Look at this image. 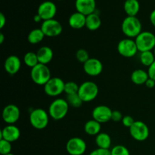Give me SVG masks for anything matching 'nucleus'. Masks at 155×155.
Listing matches in <instances>:
<instances>
[{
	"label": "nucleus",
	"instance_id": "obj_43",
	"mask_svg": "<svg viewBox=\"0 0 155 155\" xmlns=\"http://www.w3.org/2000/svg\"><path fill=\"white\" fill-rule=\"evenodd\" d=\"M6 155H15V154H12V153H11V154H6Z\"/></svg>",
	"mask_w": 155,
	"mask_h": 155
},
{
	"label": "nucleus",
	"instance_id": "obj_36",
	"mask_svg": "<svg viewBox=\"0 0 155 155\" xmlns=\"http://www.w3.org/2000/svg\"><path fill=\"white\" fill-rule=\"evenodd\" d=\"M89 155H111L110 150L101 149V148H97L93 150Z\"/></svg>",
	"mask_w": 155,
	"mask_h": 155
},
{
	"label": "nucleus",
	"instance_id": "obj_3",
	"mask_svg": "<svg viewBox=\"0 0 155 155\" xmlns=\"http://www.w3.org/2000/svg\"><path fill=\"white\" fill-rule=\"evenodd\" d=\"M30 77L34 83L39 86H45V83L51 78V71L48 67L42 64H38L31 68Z\"/></svg>",
	"mask_w": 155,
	"mask_h": 155
},
{
	"label": "nucleus",
	"instance_id": "obj_4",
	"mask_svg": "<svg viewBox=\"0 0 155 155\" xmlns=\"http://www.w3.org/2000/svg\"><path fill=\"white\" fill-rule=\"evenodd\" d=\"M49 114L42 108H36L30 114V123L33 128L43 130L46 128L49 123Z\"/></svg>",
	"mask_w": 155,
	"mask_h": 155
},
{
	"label": "nucleus",
	"instance_id": "obj_23",
	"mask_svg": "<svg viewBox=\"0 0 155 155\" xmlns=\"http://www.w3.org/2000/svg\"><path fill=\"white\" fill-rule=\"evenodd\" d=\"M124 8L127 16L136 17L140 10V4L138 0H126Z\"/></svg>",
	"mask_w": 155,
	"mask_h": 155
},
{
	"label": "nucleus",
	"instance_id": "obj_16",
	"mask_svg": "<svg viewBox=\"0 0 155 155\" xmlns=\"http://www.w3.org/2000/svg\"><path fill=\"white\" fill-rule=\"evenodd\" d=\"M21 136V130L14 124L7 125L5 127L0 133L1 139L8 141L9 142H14L18 140Z\"/></svg>",
	"mask_w": 155,
	"mask_h": 155
},
{
	"label": "nucleus",
	"instance_id": "obj_41",
	"mask_svg": "<svg viewBox=\"0 0 155 155\" xmlns=\"http://www.w3.org/2000/svg\"><path fill=\"white\" fill-rule=\"evenodd\" d=\"M33 20H34L35 22H36V23H39V22H40V21H42V18H41V17L39 16L38 14H36V15L33 17Z\"/></svg>",
	"mask_w": 155,
	"mask_h": 155
},
{
	"label": "nucleus",
	"instance_id": "obj_7",
	"mask_svg": "<svg viewBox=\"0 0 155 155\" xmlns=\"http://www.w3.org/2000/svg\"><path fill=\"white\" fill-rule=\"evenodd\" d=\"M117 51L124 58H133L139 51L135 39L130 38L123 39L118 42Z\"/></svg>",
	"mask_w": 155,
	"mask_h": 155
},
{
	"label": "nucleus",
	"instance_id": "obj_25",
	"mask_svg": "<svg viewBox=\"0 0 155 155\" xmlns=\"http://www.w3.org/2000/svg\"><path fill=\"white\" fill-rule=\"evenodd\" d=\"M101 124L95 120H88L84 125L85 133L89 136H95L101 133Z\"/></svg>",
	"mask_w": 155,
	"mask_h": 155
},
{
	"label": "nucleus",
	"instance_id": "obj_31",
	"mask_svg": "<svg viewBox=\"0 0 155 155\" xmlns=\"http://www.w3.org/2000/svg\"><path fill=\"white\" fill-rule=\"evenodd\" d=\"M110 151L111 155H130L128 148L122 145H115Z\"/></svg>",
	"mask_w": 155,
	"mask_h": 155
},
{
	"label": "nucleus",
	"instance_id": "obj_42",
	"mask_svg": "<svg viewBox=\"0 0 155 155\" xmlns=\"http://www.w3.org/2000/svg\"><path fill=\"white\" fill-rule=\"evenodd\" d=\"M4 40H5L4 34H3L2 33H0V43L2 44L3 42H4Z\"/></svg>",
	"mask_w": 155,
	"mask_h": 155
},
{
	"label": "nucleus",
	"instance_id": "obj_21",
	"mask_svg": "<svg viewBox=\"0 0 155 155\" xmlns=\"http://www.w3.org/2000/svg\"><path fill=\"white\" fill-rule=\"evenodd\" d=\"M101 25V20L97 13L91 14L86 16V27L90 31H95L98 30Z\"/></svg>",
	"mask_w": 155,
	"mask_h": 155
},
{
	"label": "nucleus",
	"instance_id": "obj_33",
	"mask_svg": "<svg viewBox=\"0 0 155 155\" xmlns=\"http://www.w3.org/2000/svg\"><path fill=\"white\" fill-rule=\"evenodd\" d=\"M76 58L78 61L79 62L82 64H84L89 60L90 58H89V52L86 51V49H83V48H80V49L77 50V51L76 52Z\"/></svg>",
	"mask_w": 155,
	"mask_h": 155
},
{
	"label": "nucleus",
	"instance_id": "obj_20",
	"mask_svg": "<svg viewBox=\"0 0 155 155\" xmlns=\"http://www.w3.org/2000/svg\"><path fill=\"white\" fill-rule=\"evenodd\" d=\"M39 64L47 65L51 61L54 57L53 50L48 46H42L39 48L36 52Z\"/></svg>",
	"mask_w": 155,
	"mask_h": 155
},
{
	"label": "nucleus",
	"instance_id": "obj_19",
	"mask_svg": "<svg viewBox=\"0 0 155 155\" xmlns=\"http://www.w3.org/2000/svg\"><path fill=\"white\" fill-rule=\"evenodd\" d=\"M86 15L78 12H76L70 16L69 19H68V24L71 28L75 29V30H80V29L86 27Z\"/></svg>",
	"mask_w": 155,
	"mask_h": 155
},
{
	"label": "nucleus",
	"instance_id": "obj_29",
	"mask_svg": "<svg viewBox=\"0 0 155 155\" xmlns=\"http://www.w3.org/2000/svg\"><path fill=\"white\" fill-rule=\"evenodd\" d=\"M66 101H68L69 106L74 107V108H78V107H81L83 104V101L78 95L77 94H72V95H67Z\"/></svg>",
	"mask_w": 155,
	"mask_h": 155
},
{
	"label": "nucleus",
	"instance_id": "obj_30",
	"mask_svg": "<svg viewBox=\"0 0 155 155\" xmlns=\"http://www.w3.org/2000/svg\"><path fill=\"white\" fill-rule=\"evenodd\" d=\"M79 88H80V86H78V84L77 83H75V82H67V83H65L64 92L67 95L77 94L78 93Z\"/></svg>",
	"mask_w": 155,
	"mask_h": 155
},
{
	"label": "nucleus",
	"instance_id": "obj_28",
	"mask_svg": "<svg viewBox=\"0 0 155 155\" xmlns=\"http://www.w3.org/2000/svg\"><path fill=\"white\" fill-rule=\"evenodd\" d=\"M24 64L28 68H34L38 64H39V60H38L37 54H36V53L33 52V51H28V52H27L24 54Z\"/></svg>",
	"mask_w": 155,
	"mask_h": 155
},
{
	"label": "nucleus",
	"instance_id": "obj_32",
	"mask_svg": "<svg viewBox=\"0 0 155 155\" xmlns=\"http://www.w3.org/2000/svg\"><path fill=\"white\" fill-rule=\"evenodd\" d=\"M12 142H9L4 139H0V154L6 155L12 153Z\"/></svg>",
	"mask_w": 155,
	"mask_h": 155
},
{
	"label": "nucleus",
	"instance_id": "obj_45",
	"mask_svg": "<svg viewBox=\"0 0 155 155\" xmlns=\"http://www.w3.org/2000/svg\"><path fill=\"white\" fill-rule=\"evenodd\" d=\"M58 1H61V0H58Z\"/></svg>",
	"mask_w": 155,
	"mask_h": 155
},
{
	"label": "nucleus",
	"instance_id": "obj_38",
	"mask_svg": "<svg viewBox=\"0 0 155 155\" xmlns=\"http://www.w3.org/2000/svg\"><path fill=\"white\" fill-rule=\"evenodd\" d=\"M6 24V18L3 13H0V29H2Z\"/></svg>",
	"mask_w": 155,
	"mask_h": 155
},
{
	"label": "nucleus",
	"instance_id": "obj_13",
	"mask_svg": "<svg viewBox=\"0 0 155 155\" xmlns=\"http://www.w3.org/2000/svg\"><path fill=\"white\" fill-rule=\"evenodd\" d=\"M21 116V111L15 104H8L3 108L2 119L8 125H12L17 123Z\"/></svg>",
	"mask_w": 155,
	"mask_h": 155
},
{
	"label": "nucleus",
	"instance_id": "obj_8",
	"mask_svg": "<svg viewBox=\"0 0 155 155\" xmlns=\"http://www.w3.org/2000/svg\"><path fill=\"white\" fill-rule=\"evenodd\" d=\"M129 130L132 138L138 142H144L149 136V128L143 121L136 120Z\"/></svg>",
	"mask_w": 155,
	"mask_h": 155
},
{
	"label": "nucleus",
	"instance_id": "obj_34",
	"mask_svg": "<svg viewBox=\"0 0 155 155\" xmlns=\"http://www.w3.org/2000/svg\"><path fill=\"white\" fill-rule=\"evenodd\" d=\"M135 121L136 120H135L134 118H133V117L130 116V115H127V116H124V117H123V120L121 122H122L123 125H124V127L130 129V127L133 126V124H134Z\"/></svg>",
	"mask_w": 155,
	"mask_h": 155
},
{
	"label": "nucleus",
	"instance_id": "obj_18",
	"mask_svg": "<svg viewBox=\"0 0 155 155\" xmlns=\"http://www.w3.org/2000/svg\"><path fill=\"white\" fill-rule=\"evenodd\" d=\"M4 68L6 72L10 75L18 74L21 68V59L16 55L8 56L5 61Z\"/></svg>",
	"mask_w": 155,
	"mask_h": 155
},
{
	"label": "nucleus",
	"instance_id": "obj_26",
	"mask_svg": "<svg viewBox=\"0 0 155 155\" xmlns=\"http://www.w3.org/2000/svg\"><path fill=\"white\" fill-rule=\"evenodd\" d=\"M45 36V34L41 30V28L33 29L29 33L28 36H27V41L29 42V43L36 45V44L42 42Z\"/></svg>",
	"mask_w": 155,
	"mask_h": 155
},
{
	"label": "nucleus",
	"instance_id": "obj_14",
	"mask_svg": "<svg viewBox=\"0 0 155 155\" xmlns=\"http://www.w3.org/2000/svg\"><path fill=\"white\" fill-rule=\"evenodd\" d=\"M113 110L106 105L96 106L92 110V119L98 121L100 124H105L111 120V114Z\"/></svg>",
	"mask_w": 155,
	"mask_h": 155
},
{
	"label": "nucleus",
	"instance_id": "obj_27",
	"mask_svg": "<svg viewBox=\"0 0 155 155\" xmlns=\"http://www.w3.org/2000/svg\"><path fill=\"white\" fill-rule=\"evenodd\" d=\"M139 60H140L141 64H142V65L149 68V67L155 61L154 53L152 51L140 52Z\"/></svg>",
	"mask_w": 155,
	"mask_h": 155
},
{
	"label": "nucleus",
	"instance_id": "obj_22",
	"mask_svg": "<svg viewBox=\"0 0 155 155\" xmlns=\"http://www.w3.org/2000/svg\"><path fill=\"white\" fill-rule=\"evenodd\" d=\"M131 80L134 84L141 86L145 84L147 80L149 79L148 71H145L142 69L135 70L131 74Z\"/></svg>",
	"mask_w": 155,
	"mask_h": 155
},
{
	"label": "nucleus",
	"instance_id": "obj_24",
	"mask_svg": "<svg viewBox=\"0 0 155 155\" xmlns=\"http://www.w3.org/2000/svg\"><path fill=\"white\" fill-rule=\"evenodd\" d=\"M95 143L98 148L109 150L111 146V138L107 133H100L95 137Z\"/></svg>",
	"mask_w": 155,
	"mask_h": 155
},
{
	"label": "nucleus",
	"instance_id": "obj_39",
	"mask_svg": "<svg viewBox=\"0 0 155 155\" xmlns=\"http://www.w3.org/2000/svg\"><path fill=\"white\" fill-rule=\"evenodd\" d=\"M145 86L148 88H149V89H152V88H154L155 86V80L149 78L147 80L146 83H145Z\"/></svg>",
	"mask_w": 155,
	"mask_h": 155
},
{
	"label": "nucleus",
	"instance_id": "obj_10",
	"mask_svg": "<svg viewBox=\"0 0 155 155\" xmlns=\"http://www.w3.org/2000/svg\"><path fill=\"white\" fill-rule=\"evenodd\" d=\"M41 30H42L45 36L48 37H56L61 34L63 27L58 21L54 19L47 20L42 21L41 24Z\"/></svg>",
	"mask_w": 155,
	"mask_h": 155
},
{
	"label": "nucleus",
	"instance_id": "obj_40",
	"mask_svg": "<svg viewBox=\"0 0 155 155\" xmlns=\"http://www.w3.org/2000/svg\"><path fill=\"white\" fill-rule=\"evenodd\" d=\"M150 21H151V24L155 27V9H154L150 14Z\"/></svg>",
	"mask_w": 155,
	"mask_h": 155
},
{
	"label": "nucleus",
	"instance_id": "obj_12",
	"mask_svg": "<svg viewBox=\"0 0 155 155\" xmlns=\"http://www.w3.org/2000/svg\"><path fill=\"white\" fill-rule=\"evenodd\" d=\"M57 13V7L53 2L45 1L41 3L37 9V14L41 17L42 21L54 19Z\"/></svg>",
	"mask_w": 155,
	"mask_h": 155
},
{
	"label": "nucleus",
	"instance_id": "obj_15",
	"mask_svg": "<svg viewBox=\"0 0 155 155\" xmlns=\"http://www.w3.org/2000/svg\"><path fill=\"white\" fill-rule=\"evenodd\" d=\"M83 70L87 75L97 77L103 71V64L99 59L90 58L86 63L83 64Z\"/></svg>",
	"mask_w": 155,
	"mask_h": 155
},
{
	"label": "nucleus",
	"instance_id": "obj_44",
	"mask_svg": "<svg viewBox=\"0 0 155 155\" xmlns=\"http://www.w3.org/2000/svg\"><path fill=\"white\" fill-rule=\"evenodd\" d=\"M154 55H155V48L154 49Z\"/></svg>",
	"mask_w": 155,
	"mask_h": 155
},
{
	"label": "nucleus",
	"instance_id": "obj_1",
	"mask_svg": "<svg viewBox=\"0 0 155 155\" xmlns=\"http://www.w3.org/2000/svg\"><path fill=\"white\" fill-rule=\"evenodd\" d=\"M121 30L127 38L134 39L142 32V23L136 16H127L121 24Z\"/></svg>",
	"mask_w": 155,
	"mask_h": 155
},
{
	"label": "nucleus",
	"instance_id": "obj_9",
	"mask_svg": "<svg viewBox=\"0 0 155 155\" xmlns=\"http://www.w3.org/2000/svg\"><path fill=\"white\" fill-rule=\"evenodd\" d=\"M65 83L59 77H51L44 86V91L51 97L58 96L64 92Z\"/></svg>",
	"mask_w": 155,
	"mask_h": 155
},
{
	"label": "nucleus",
	"instance_id": "obj_6",
	"mask_svg": "<svg viewBox=\"0 0 155 155\" xmlns=\"http://www.w3.org/2000/svg\"><path fill=\"white\" fill-rule=\"evenodd\" d=\"M98 87L92 81H86L80 86L78 95L83 102H89L96 98L98 95Z\"/></svg>",
	"mask_w": 155,
	"mask_h": 155
},
{
	"label": "nucleus",
	"instance_id": "obj_2",
	"mask_svg": "<svg viewBox=\"0 0 155 155\" xmlns=\"http://www.w3.org/2000/svg\"><path fill=\"white\" fill-rule=\"evenodd\" d=\"M69 107L66 99L56 98L50 104L48 107V114L54 120H61L67 116Z\"/></svg>",
	"mask_w": 155,
	"mask_h": 155
},
{
	"label": "nucleus",
	"instance_id": "obj_11",
	"mask_svg": "<svg viewBox=\"0 0 155 155\" xmlns=\"http://www.w3.org/2000/svg\"><path fill=\"white\" fill-rule=\"evenodd\" d=\"M87 145L82 138L73 137L67 142L66 150L70 155H83L86 152Z\"/></svg>",
	"mask_w": 155,
	"mask_h": 155
},
{
	"label": "nucleus",
	"instance_id": "obj_35",
	"mask_svg": "<svg viewBox=\"0 0 155 155\" xmlns=\"http://www.w3.org/2000/svg\"><path fill=\"white\" fill-rule=\"evenodd\" d=\"M123 114L119 110H113L111 114V120L114 122H120L123 120Z\"/></svg>",
	"mask_w": 155,
	"mask_h": 155
},
{
	"label": "nucleus",
	"instance_id": "obj_5",
	"mask_svg": "<svg viewBox=\"0 0 155 155\" xmlns=\"http://www.w3.org/2000/svg\"><path fill=\"white\" fill-rule=\"evenodd\" d=\"M139 51H152L155 48V35L150 31H142L135 38Z\"/></svg>",
	"mask_w": 155,
	"mask_h": 155
},
{
	"label": "nucleus",
	"instance_id": "obj_37",
	"mask_svg": "<svg viewBox=\"0 0 155 155\" xmlns=\"http://www.w3.org/2000/svg\"><path fill=\"white\" fill-rule=\"evenodd\" d=\"M148 74L149 76V78L155 80V61L148 68Z\"/></svg>",
	"mask_w": 155,
	"mask_h": 155
},
{
	"label": "nucleus",
	"instance_id": "obj_17",
	"mask_svg": "<svg viewBox=\"0 0 155 155\" xmlns=\"http://www.w3.org/2000/svg\"><path fill=\"white\" fill-rule=\"evenodd\" d=\"M75 8L77 12L87 16L95 12L96 2L95 0H76Z\"/></svg>",
	"mask_w": 155,
	"mask_h": 155
}]
</instances>
